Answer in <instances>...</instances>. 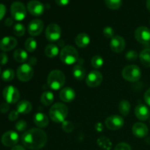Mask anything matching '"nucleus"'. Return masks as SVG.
I'll return each instance as SVG.
<instances>
[{"label": "nucleus", "instance_id": "44", "mask_svg": "<svg viewBox=\"0 0 150 150\" xmlns=\"http://www.w3.org/2000/svg\"><path fill=\"white\" fill-rule=\"evenodd\" d=\"M144 101L146 102V103L149 106H150V88H149V89L146 91V92L144 93Z\"/></svg>", "mask_w": 150, "mask_h": 150}, {"label": "nucleus", "instance_id": "51", "mask_svg": "<svg viewBox=\"0 0 150 150\" xmlns=\"http://www.w3.org/2000/svg\"><path fill=\"white\" fill-rule=\"evenodd\" d=\"M146 7H147L148 10L150 11V0H147L146 1Z\"/></svg>", "mask_w": 150, "mask_h": 150}, {"label": "nucleus", "instance_id": "28", "mask_svg": "<svg viewBox=\"0 0 150 150\" xmlns=\"http://www.w3.org/2000/svg\"><path fill=\"white\" fill-rule=\"evenodd\" d=\"M139 59L144 67H150V49L149 48H146L143 50L140 53L139 55Z\"/></svg>", "mask_w": 150, "mask_h": 150}, {"label": "nucleus", "instance_id": "24", "mask_svg": "<svg viewBox=\"0 0 150 150\" xmlns=\"http://www.w3.org/2000/svg\"><path fill=\"white\" fill-rule=\"evenodd\" d=\"M86 70L81 64H76L73 69V76L76 80L82 81L86 76Z\"/></svg>", "mask_w": 150, "mask_h": 150}, {"label": "nucleus", "instance_id": "27", "mask_svg": "<svg viewBox=\"0 0 150 150\" xmlns=\"http://www.w3.org/2000/svg\"><path fill=\"white\" fill-rule=\"evenodd\" d=\"M59 53V48L54 44H49L45 48V54L48 58H54Z\"/></svg>", "mask_w": 150, "mask_h": 150}, {"label": "nucleus", "instance_id": "3", "mask_svg": "<svg viewBox=\"0 0 150 150\" xmlns=\"http://www.w3.org/2000/svg\"><path fill=\"white\" fill-rule=\"evenodd\" d=\"M65 80V76L63 72L59 70H54L48 74L47 83L51 89L58 90L64 86Z\"/></svg>", "mask_w": 150, "mask_h": 150}, {"label": "nucleus", "instance_id": "52", "mask_svg": "<svg viewBox=\"0 0 150 150\" xmlns=\"http://www.w3.org/2000/svg\"><path fill=\"white\" fill-rule=\"evenodd\" d=\"M0 76H1V68H0Z\"/></svg>", "mask_w": 150, "mask_h": 150}, {"label": "nucleus", "instance_id": "34", "mask_svg": "<svg viewBox=\"0 0 150 150\" xmlns=\"http://www.w3.org/2000/svg\"><path fill=\"white\" fill-rule=\"evenodd\" d=\"M104 60L103 59L102 57L99 55L95 56L92 58L91 59V64H92V66L95 69H99L103 65Z\"/></svg>", "mask_w": 150, "mask_h": 150}, {"label": "nucleus", "instance_id": "29", "mask_svg": "<svg viewBox=\"0 0 150 150\" xmlns=\"http://www.w3.org/2000/svg\"><path fill=\"white\" fill-rule=\"evenodd\" d=\"M97 144L101 149L104 150H110L112 147V143L108 138L101 136L97 141Z\"/></svg>", "mask_w": 150, "mask_h": 150}, {"label": "nucleus", "instance_id": "37", "mask_svg": "<svg viewBox=\"0 0 150 150\" xmlns=\"http://www.w3.org/2000/svg\"><path fill=\"white\" fill-rule=\"evenodd\" d=\"M138 57H139V54H138L137 51H134V50H130V51H127L125 54L126 59L130 62L136 61L138 59Z\"/></svg>", "mask_w": 150, "mask_h": 150}, {"label": "nucleus", "instance_id": "7", "mask_svg": "<svg viewBox=\"0 0 150 150\" xmlns=\"http://www.w3.org/2000/svg\"><path fill=\"white\" fill-rule=\"evenodd\" d=\"M17 77L22 82H27L32 79L34 70L29 64H22L17 69Z\"/></svg>", "mask_w": 150, "mask_h": 150}, {"label": "nucleus", "instance_id": "12", "mask_svg": "<svg viewBox=\"0 0 150 150\" xmlns=\"http://www.w3.org/2000/svg\"><path fill=\"white\" fill-rule=\"evenodd\" d=\"M103 79V75L99 70H92L86 76V83L89 87L95 88L101 84Z\"/></svg>", "mask_w": 150, "mask_h": 150}, {"label": "nucleus", "instance_id": "43", "mask_svg": "<svg viewBox=\"0 0 150 150\" xmlns=\"http://www.w3.org/2000/svg\"><path fill=\"white\" fill-rule=\"evenodd\" d=\"M9 110H10V105L7 103H3L0 105V112L2 114L8 112Z\"/></svg>", "mask_w": 150, "mask_h": 150}, {"label": "nucleus", "instance_id": "21", "mask_svg": "<svg viewBox=\"0 0 150 150\" xmlns=\"http://www.w3.org/2000/svg\"><path fill=\"white\" fill-rule=\"evenodd\" d=\"M34 122L36 125L37 127L40 128H43L47 127L49 124V120L48 117L43 113H37L34 117Z\"/></svg>", "mask_w": 150, "mask_h": 150}, {"label": "nucleus", "instance_id": "48", "mask_svg": "<svg viewBox=\"0 0 150 150\" xmlns=\"http://www.w3.org/2000/svg\"><path fill=\"white\" fill-rule=\"evenodd\" d=\"M13 23H14V22H13V18H7L5 20V22H4V23H5V25L7 26H12V25L13 24Z\"/></svg>", "mask_w": 150, "mask_h": 150}, {"label": "nucleus", "instance_id": "40", "mask_svg": "<svg viewBox=\"0 0 150 150\" xmlns=\"http://www.w3.org/2000/svg\"><path fill=\"white\" fill-rule=\"evenodd\" d=\"M114 150H132L130 145L125 142L118 144L114 148Z\"/></svg>", "mask_w": 150, "mask_h": 150}, {"label": "nucleus", "instance_id": "1", "mask_svg": "<svg viewBox=\"0 0 150 150\" xmlns=\"http://www.w3.org/2000/svg\"><path fill=\"white\" fill-rule=\"evenodd\" d=\"M48 136L40 128H32L25 132L21 136L23 146L31 150H39L45 146Z\"/></svg>", "mask_w": 150, "mask_h": 150}, {"label": "nucleus", "instance_id": "13", "mask_svg": "<svg viewBox=\"0 0 150 150\" xmlns=\"http://www.w3.org/2000/svg\"><path fill=\"white\" fill-rule=\"evenodd\" d=\"M19 140V136L16 132L10 130L7 131L2 135L1 142L4 146L7 147H13L17 144Z\"/></svg>", "mask_w": 150, "mask_h": 150}, {"label": "nucleus", "instance_id": "36", "mask_svg": "<svg viewBox=\"0 0 150 150\" xmlns=\"http://www.w3.org/2000/svg\"><path fill=\"white\" fill-rule=\"evenodd\" d=\"M62 128L66 133H71L74 130V125L72 122L68 121V120H64L62 123Z\"/></svg>", "mask_w": 150, "mask_h": 150}, {"label": "nucleus", "instance_id": "33", "mask_svg": "<svg viewBox=\"0 0 150 150\" xmlns=\"http://www.w3.org/2000/svg\"><path fill=\"white\" fill-rule=\"evenodd\" d=\"M15 77V72L13 69H6L5 70L2 72L1 73V78L4 82H10L14 79Z\"/></svg>", "mask_w": 150, "mask_h": 150}, {"label": "nucleus", "instance_id": "6", "mask_svg": "<svg viewBox=\"0 0 150 150\" xmlns=\"http://www.w3.org/2000/svg\"><path fill=\"white\" fill-rule=\"evenodd\" d=\"M10 13L14 20L20 21L23 20L26 16V9L23 3L21 1H15L11 4Z\"/></svg>", "mask_w": 150, "mask_h": 150}, {"label": "nucleus", "instance_id": "18", "mask_svg": "<svg viewBox=\"0 0 150 150\" xmlns=\"http://www.w3.org/2000/svg\"><path fill=\"white\" fill-rule=\"evenodd\" d=\"M133 134L137 138H144L146 137L149 133L148 127L143 122L135 123L132 127Z\"/></svg>", "mask_w": 150, "mask_h": 150}, {"label": "nucleus", "instance_id": "50", "mask_svg": "<svg viewBox=\"0 0 150 150\" xmlns=\"http://www.w3.org/2000/svg\"><path fill=\"white\" fill-rule=\"evenodd\" d=\"M11 150H26V149H25V148L23 147V146H20V145H16V146H13V147L12 148Z\"/></svg>", "mask_w": 150, "mask_h": 150}, {"label": "nucleus", "instance_id": "41", "mask_svg": "<svg viewBox=\"0 0 150 150\" xmlns=\"http://www.w3.org/2000/svg\"><path fill=\"white\" fill-rule=\"evenodd\" d=\"M18 116H19V113L17 111H11L10 112L8 115V119L10 121H16L18 118Z\"/></svg>", "mask_w": 150, "mask_h": 150}, {"label": "nucleus", "instance_id": "20", "mask_svg": "<svg viewBox=\"0 0 150 150\" xmlns=\"http://www.w3.org/2000/svg\"><path fill=\"white\" fill-rule=\"evenodd\" d=\"M76 92L71 87L63 88L59 92V98L64 103H70L76 98Z\"/></svg>", "mask_w": 150, "mask_h": 150}, {"label": "nucleus", "instance_id": "14", "mask_svg": "<svg viewBox=\"0 0 150 150\" xmlns=\"http://www.w3.org/2000/svg\"><path fill=\"white\" fill-rule=\"evenodd\" d=\"M44 29V23L40 19H34L28 25V32L31 36H38Z\"/></svg>", "mask_w": 150, "mask_h": 150}, {"label": "nucleus", "instance_id": "26", "mask_svg": "<svg viewBox=\"0 0 150 150\" xmlns=\"http://www.w3.org/2000/svg\"><path fill=\"white\" fill-rule=\"evenodd\" d=\"M13 58L16 62L19 63L25 62L28 59V54L26 51L21 49V48H19L14 51Z\"/></svg>", "mask_w": 150, "mask_h": 150}, {"label": "nucleus", "instance_id": "32", "mask_svg": "<svg viewBox=\"0 0 150 150\" xmlns=\"http://www.w3.org/2000/svg\"><path fill=\"white\" fill-rule=\"evenodd\" d=\"M105 4L111 10H118L122 5V0H104Z\"/></svg>", "mask_w": 150, "mask_h": 150}, {"label": "nucleus", "instance_id": "39", "mask_svg": "<svg viewBox=\"0 0 150 150\" xmlns=\"http://www.w3.org/2000/svg\"><path fill=\"white\" fill-rule=\"evenodd\" d=\"M15 127H16V130L19 132L24 131L27 127V123L25 120H20V121L17 122L15 125Z\"/></svg>", "mask_w": 150, "mask_h": 150}, {"label": "nucleus", "instance_id": "4", "mask_svg": "<svg viewBox=\"0 0 150 150\" xmlns=\"http://www.w3.org/2000/svg\"><path fill=\"white\" fill-rule=\"evenodd\" d=\"M59 58L64 64L70 65L79 60V53L73 45H66L60 51Z\"/></svg>", "mask_w": 150, "mask_h": 150}, {"label": "nucleus", "instance_id": "16", "mask_svg": "<svg viewBox=\"0 0 150 150\" xmlns=\"http://www.w3.org/2000/svg\"><path fill=\"white\" fill-rule=\"evenodd\" d=\"M27 10L32 16H40L44 13L45 7L40 1L32 0L27 4Z\"/></svg>", "mask_w": 150, "mask_h": 150}, {"label": "nucleus", "instance_id": "11", "mask_svg": "<svg viewBox=\"0 0 150 150\" xmlns=\"http://www.w3.org/2000/svg\"><path fill=\"white\" fill-rule=\"evenodd\" d=\"M136 40L143 45H147L150 42V29L146 26H139L134 33Z\"/></svg>", "mask_w": 150, "mask_h": 150}, {"label": "nucleus", "instance_id": "19", "mask_svg": "<svg viewBox=\"0 0 150 150\" xmlns=\"http://www.w3.org/2000/svg\"><path fill=\"white\" fill-rule=\"evenodd\" d=\"M135 115L136 118L141 121H146L150 116L149 109L146 105L144 104H139L135 108Z\"/></svg>", "mask_w": 150, "mask_h": 150}, {"label": "nucleus", "instance_id": "49", "mask_svg": "<svg viewBox=\"0 0 150 150\" xmlns=\"http://www.w3.org/2000/svg\"><path fill=\"white\" fill-rule=\"evenodd\" d=\"M37 59L36 57H31L29 60V64H30L31 66L32 65H35V64H37Z\"/></svg>", "mask_w": 150, "mask_h": 150}, {"label": "nucleus", "instance_id": "47", "mask_svg": "<svg viewBox=\"0 0 150 150\" xmlns=\"http://www.w3.org/2000/svg\"><path fill=\"white\" fill-rule=\"evenodd\" d=\"M95 130L98 132H102L103 130V125L101 122H98L95 125Z\"/></svg>", "mask_w": 150, "mask_h": 150}, {"label": "nucleus", "instance_id": "2", "mask_svg": "<svg viewBox=\"0 0 150 150\" xmlns=\"http://www.w3.org/2000/svg\"><path fill=\"white\" fill-rule=\"evenodd\" d=\"M68 108L62 103H57L51 107L49 110V117L56 123H62L67 118Z\"/></svg>", "mask_w": 150, "mask_h": 150}, {"label": "nucleus", "instance_id": "45", "mask_svg": "<svg viewBox=\"0 0 150 150\" xmlns=\"http://www.w3.org/2000/svg\"><path fill=\"white\" fill-rule=\"evenodd\" d=\"M6 13V7L2 4H0V21L4 18Z\"/></svg>", "mask_w": 150, "mask_h": 150}, {"label": "nucleus", "instance_id": "25", "mask_svg": "<svg viewBox=\"0 0 150 150\" xmlns=\"http://www.w3.org/2000/svg\"><path fill=\"white\" fill-rule=\"evenodd\" d=\"M54 100V95L50 91H45L41 95L40 97V102L42 103V105L45 106H49L53 103Z\"/></svg>", "mask_w": 150, "mask_h": 150}, {"label": "nucleus", "instance_id": "8", "mask_svg": "<svg viewBox=\"0 0 150 150\" xmlns=\"http://www.w3.org/2000/svg\"><path fill=\"white\" fill-rule=\"evenodd\" d=\"M3 98L6 103L9 104H14L20 99V92L18 89L13 86H7L3 90Z\"/></svg>", "mask_w": 150, "mask_h": 150}, {"label": "nucleus", "instance_id": "22", "mask_svg": "<svg viewBox=\"0 0 150 150\" xmlns=\"http://www.w3.org/2000/svg\"><path fill=\"white\" fill-rule=\"evenodd\" d=\"M90 42V38L86 33H79L75 38V43L79 48H86Z\"/></svg>", "mask_w": 150, "mask_h": 150}, {"label": "nucleus", "instance_id": "35", "mask_svg": "<svg viewBox=\"0 0 150 150\" xmlns=\"http://www.w3.org/2000/svg\"><path fill=\"white\" fill-rule=\"evenodd\" d=\"M25 32H26V29H25L24 26L22 23H18L14 25L13 27V32L15 35L18 37H22L24 35Z\"/></svg>", "mask_w": 150, "mask_h": 150}, {"label": "nucleus", "instance_id": "38", "mask_svg": "<svg viewBox=\"0 0 150 150\" xmlns=\"http://www.w3.org/2000/svg\"><path fill=\"white\" fill-rule=\"evenodd\" d=\"M103 34L104 37H105L106 38H112L115 36L114 29L111 26H106L104 28L103 30Z\"/></svg>", "mask_w": 150, "mask_h": 150}, {"label": "nucleus", "instance_id": "31", "mask_svg": "<svg viewBox=\"0 0 150 150\" xmlns=\"http://www.w3.org/2000/svg\"><path fill=\"white\" fill-rule=\"evenodd\" d=\"M37 46H38V43H37L36 40L34 38H29L25 41L24 47L26 48V51H28V52H34L36 50Z\"/></svg>", "mask_w": 150, "mask_h": 150}, {"label": "nucleus", "instance_id": "10", "mask_svg": "<svg viewBox=\"0 0 150 150\" xmlns=\"http://www.w3.org/2000/svg\"><path fill=\"white\" fill-rule=\"evenodd\" d=\"M124 119L120 115H111L107 117L105 125L108 130H118L124 126Z\"/></svg>", "mask_w": 150, "mask_h": 150}, {"label": "nucleus", "instance_id": "30", "mask_svg": "<svg viewBox=\"0 0 150 150\" xmlns=\"http://www.w3.org/2000/svg\"><path fill=\"white\" fill-rule=\"evenodd\" d=\"M118 108L120 114L122 116L126 117V116H127L129 114V113L130 111V108H131L130 102L126 100H123L119 104Z\"/></svg>", "mask_w": 150, "mask_h": 150}, {"label": "nucleus", "instance_id": "5", "mask_svg": "<svg viewBox=\"0 0 150 150\" xmlns=\"http://www.w3.org/2000/svg\"><path fill=\"white\" fill-rule=\"evenodd\" d=\"M122 76L125 80L130 82H136L142 77V70L135 64L126 66L122 71Z\"/></svg>", "mask_w": 150, "mask_h": 150}, {"label": "nucleus", "instance_id": "42", "mask_svg": "<svg viewBox=\"0 0 150 150\" xmlns=\"http://www.w3.org/2000/svg\"><path fill=\"white\" fill-rule=\"evenodd\" d=\"M8 62V57H7V54L4 52L1 53L0 54V64L1 65H4Z\"/></svg>", "mask_w": 150, "mask_h": 150}, {"label": "nucleus", "instance_id": "46", "mask_svg": "<svg viewBox=\"0 0 150 150\" xmlns=\"http://www.w3.org/2000/svg\"><path fill=\"white\" fill-rule=\"evenodd\" d=\"M55 1L59 6H66L69 4L70 0H55Z\"/></svg>", "mask_w": 150, "mask_h": 150}, {"label": "nucleus", "instance_id": "15", "mask_svg": "<svg viewBox=\"0 0 150 150\" xmlns=\"http://www.w3.org/2000/svg\"><path fill=\"white\" fill-rule=\"evenodd\" d=\"M125 40L120 35H115L111 38L110 42V48L114 53H121L125 48Z\"/></svg>", "mask_w": 150, "mask_h": 150}, {"label": "nucleus", "instance_id": "17", "mask_svg": "<svg viewBox=\"0 0 150 150\" xmlns=\"http://www.w3.org/2000/svg\"><path fill=\"white\" fill-rule=\"evenodd\" d=\"M18 41L14 37H4L0 40V49L3 51H9L16 47Z\"/></svg>", "mask_w": 150, "mask_h": 150}, {"label": "nucleus", "instance_id": "9", "mask_svg": "<svg viewBox=\"0 0 150 150\" xmlns=\"http://www.w3.org/2000/svg\"><path fill=\"white\" fill-rule=\"evenodd\" d=\"M61 35V27L57 23H50L45 29V38L50 42H56L59 40Z\"/></svg>", "mask_w": 150, "mask_h": 150}, {"label": "nucleus", "instance_id": "23", "mask_svg": "<svg viewBox=\"0 0 150 150\" xmlns=\"http://www.w3.org/2000/svg\"><path fill=\"white\" fill-rule=\"evenodd\" d=\"M32 110V105L29 101L28 100H21L18 102L16 105V111L19 114H27L31 112Z\"/></svg>", "mask_w": 150, "mask_h": 150}]
</instances>
